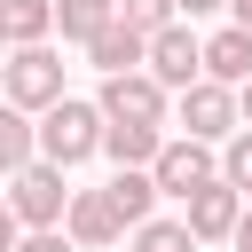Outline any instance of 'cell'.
Returning a JSON list of instances; mask_svg holds the SVG:
<instances>
[{
  "instance_id": "cell-7",
  "label": "cell",
  "mask_w": 252,
  "mask_h": 252,
  "mask_svg": "<svg viewBox=\"0 0 252 252\" xmlns=\"http://www.w3.org/2000/svg\"><path fill=\"white\" fill-rule=\"evenodd\" d=\"M150 181H158V197H189L197 181H213V142H197V134H165L158 158H150Z\"/></svg>"
},
{
  "instance_id": "cell-15",
  "label": "cell",
  "mask_w": 252,
  "mask_h": 252,
  "mask_svg": "<svg viewBox=\"0 0 252 252\" xmlns=\"http://www.w3.org/2000/svg\"><path fill=\"white\" fill-rule=\"evenodd\" d=\"M213 150H220V158H213V173H220V181H228L236 197H252V126H236V134H220Z\"/></svg>"
},
{
  "instance_id": "cell-13",
  "label": "cell",
  "mask_w": 252,
  "mask_h": 252,
  "mask_svg": "<svg viewBox=\"0 0 252 252\" xmlns=\"http://www.w3.org/2000/svg\"><path fill=\"white\" fill-rule=\"evenodd\" d=\"M102 189H110V205H118V220H126V228H134L142 213H158V181H150V165H118Z\"/></svg>"
},
{
  "instance_id": "cell-22",
  "label": "cell",
  "mask_w": 252,
  "mask_h": 252,
  "mask_svg": "<svg viewBox=\"0 0 252 252\" xmlns=\"http://www.w3.org/2000/svg\"><path fill=\"white\" fill-rule=\"evenodd\" d=\"M213 8H228V0H173V16H189V24H197V16H213Z\"/></svg>"
},
{
  "instance_id": "cell-11",
  "label": "cell",
  "mask_w": 252,
  "mask_h": 252,
  "mask_svg": "<svg viewBox=\"0 0 252 252\" xmlns=\"http://www.w3.org/2000/svg\"><path fill=\"white\" fill-rule=\"evenodd\" d=\"M142 39H150V32H134L126 16H110V24H94L79 47H87V63H94V71H134V63H142Z\"/></svg>"
},
{
  "instance_id": "cell-3",
  "label": "cell",
  "mask_w": 252,
  "mask_h": 252,
  "mask_svg": "<svg viewBox=\"0 0 252 252\" xmlns=\"http://www.w3.org/2000/svg\"><path fill=\"white\" fill-rule=\"evenodd\" d=\"M165 118H173L181 134H197V142H220V134H236V87H220V79L197 71L189 87H173Z\"/></svg>"
},
{
  "instance_id": "cell-5",
  "label": "cell",
  "mask_w": 252,
  "mask_h": 252,
  "mask_svg": "<svg viewBox=\"0 0 252 252\" xmlns=\"http://www.w3.org/2000/svg\"><path fill=\"white\" fill-rule=\"evenodd\" d=\"M142 71H150L165 94L197 79V32H189V16H165V24L142 39Z\"/></svg>"
},
{
  "instance_id": "cell-17",
  "label": "cell",
  "mask_w": 252,
  "mask_h": 252,
  "mask_svg": "<svg viewBox=\"0 0 252 252\" xmlns=\"http://www.w3.org/2000/svg\"><path fill=\"white\" fill-rule=\"evenodd\" d=\"M24 158H32V110H16L0 94V173H16Z\"/></svg>"
},
{
  "instance_id": "cell-16",
  "label": "cell",
  "mask_w": 252,
  "mask_h": 252,
  "mask_svg": "<svg viewBox=\"0 0 252 252\" xmlns=\"http://www.w3.org/2000/svg\"><path fill=\"white\" fill-rule=\"evenodd\" d=\"M126 244H134V252H197V236H189L181 220H158V213H142V220L126 228Z\"/></svg>"
},
{
  "instance_id": "cell-10",
  "label": "cell",
  "mask_w": 252,
  "mask_h": 252,
  "mask_svg": "<svg viewBox=\"0 0 252 252\" xmlns=\"http://www.w3.org/2000/svg\"><path fill=\"white\" fill-rule=\"evenodd\" d=\"M197 71H205V79H220V87L252 79V32H244V24H220L213 39H197Z\"/></svg>"
},
{
  "instance_id": "cell-23",
  "label": "cell",
  "mask_w": 252,
  "mask_h": 252,
  "mask_svg": "<svg viewBox=\"0 0 252 252\" xmlns=\"http://www.w3.org/2000/svg\"><path fill=\"white\" fill-rule=\"evenodd\" d=\"M236 126H252V79H236Z\"/></svg>"
},
{
  "instance_id": "cell-4",
  "label": "cell",
  "mask_w": 252,
  "mask_h": 252,
  "mask_svg": "<svg viewBox=\"0 0 252 252\" xmlns=\"http://www.w3.org/2000/svg\"><path fill=\"white\" fill-rule=\"evenodd\" d=\"M63 165H47V158H24L16 173H8V213H16V228H55L63 220Z\"/></svg>"
},
{
  "instance_id": "cell-14",
  "label": "cell",
  "mask_w": 252,
  "mask_h": 252,
  "mask_svg": "<svg viewBox=\"0 0 252 252\" xmlns=\"http://www.w3.org/2000/svg\"><path fill=\"white\" fill-rule=\"evenodd\" d=\"M0 32H8V47L55 39V0H0Z\"/></svg>"
},
{
  "instance_id": "cell-12",
  "label": "cell",
  "mask_w": 252,
  "mask_h": 252,
  "mask_svg": "<svg viewBox=\"0 0 252 252\" xmlns=\"http://www.w3.org/2000/svg\"><path fill=\"white\" fill-rule=\"evenodd\" d=\"M158 142H165V126H142V118H102V158L110 165H150L158 158Z\"/></svg>"
},
{
  "instance_id": "cell-18",
  "label": "cell",
  "mask_w": 252,
  "mask_h": 252,
  "mask_svg": "<svg viewBox=\"0 0 252 252\" xmlns=\"http://www.w3.org/2000/svg\"><path fill=\"white\" fill-rule=\"evenodd\" d=\"M94 24H110V0H55V32L63 39H87Z\"/></svg>"
},
{
  "instance_id": "cell-6",
  "label": "cell",
  "mask_w": 252,
  "mask_h": 252,
  "mask_svg": "<svg viewBox=\"0 0 252 252\" xmlns=\"http://www.w3.org/2000/svg\"><path fill=\"white\" fill-rule=\"evenodd\" d=\"M165 102H173V94H165L142 63H134V71H102V94H94L102 118H142V126H165Z\"/></svg>"
},
{
  "instance_id": "cell-26",
  "label": "cell",
  "mask_w": 252,
  "mask_h": 252,
  "mask_svg": "<svg viewBox=\"0 0 252 252\" xmlns=\"http://www.w3.org/2000/svg\"><path fill=\"white\" fill-rule=\"evenodd\" d=\"M0 47H8V32H0Z\"/></svg>"
},
{
  "instance_id": "cell-9",
  "label": "cell",
  "mask_w": 252,
  "mask_h": 252,
  "mask_svg": "<svg viewBox=\"0 0 252 252\" xmlns=\"http://www.w3.org/2000/svg\"><path fill=\"white\" fill-rule=\"evenodd\" d=\"M181 205H189V213H181V228H189L197 244H228V228H236V213H244V197H236L220 173H213V181H197Z\"/></svg>"
},
{
  "instance_id": "cell-2",
  "label": "cell",
  "mask_w": 252,
  "mask_h": 252,
  "mask_svg": "<svg viewBox=\"0 0 252 252\" xmlns=\"http://www.w3.org/2000/svg\"><path fill=\"white\" fill-rule=\"evenodd\" d=\"M0 94L16 110H47L63 94V55L47 39H24V47H0Z\"/></svg>"
},
{
  "instance_id": "cell-25",
  "label": "cell",
  "mask_w": 252,
  "mask_h": 252,
  "mask_svg": "<svg viewBox=\"0 0 252 252\" xmlns=\"http://www.w3.org/2000/svg\"><path fill=\"white\" fill-rule=\"evenodd\" d=\"M228 8H236V24H244V32H252V0H228Z\"/></svg>"
},
{
  "instance_id": "cell-19",
  "label": "cell",
  "mask_w": 252,
  "mask_h": 252,
  "mask_svg": "<svg viewBox=\"0 0 252 252\" xmlns=\"http://www.w3.org/2000/svg\"><path fill=\"white\" fill-rule=\"evenodd\" d=\"M110 16H126L134 32H158V24L173 16V0H110Z\"/></svg>"
},
{
  "instance_id": "cell-20",
  "label": "cell",
  "mask_w": 252,
  "mask_h": 252,
  "mask_svg": "<svg viewBox=\"0 0 252 252\" xmlns=\"http://www.w3.org/2000/svg\"><path fill=\"white\" fill-rule=\"evenodd\" d=\"M8 252H79V244H71V236H63V220H55V228H16V244H8Z\"/></svg>"
},
{
  "instance_id": "cell-1",
  "label": "cell",
  "mask_w": 252,
  "mask_h": 252,
  "mask_svg": "<svg viewBox=\"0 0 252 252\" xmlns=\"http://www.w3.org/2000/svg\"><path fill=\"white\" fill-rule=\"evenodd\" d=\"M39 126H32V158H47V165H87L94 158V142H102V110L94 102H79V94H55L47 110H32Z\"/></svg>"
},
{
  "instance_id": "cell-24",
  "label": "cell",
  "mask_w": 252,
  "mask_h": 252,
  "mask_svg": "<svg viewBox=\"0 0 252 252\" xmlns=\"http://www.w3.org/2000/svg\"><path fill=\"white\" fill-rule=\"evenodd\" d=\"M16 244V213H8V197H0V252Z\"/></svg>"
},
{
  "instance_id": "cell-21",
  "label": "cell",
  "mask_w": 252,
  "mask_h": 252,
  "mask_svg": "<svg viewBox=\"0 0 252 252\" xmlns=\"http://www.w3.org/2000/svg\"><path fill=\"white\" fill-rule=\"evenodd\" d=\"M228 244H236V252H252V197H244V213H236V228H228Z\"/></svg>"
},
{
  "instance_id": "cell-8",
  "label": "cell",
  "mask_w": 252,
  "mask_h": 252,
  "mask_svg": "<svg viewBox=\"0 0 252 252\" xmlns=\"http://www.w3.org/2000/svg\"><path fill=\"white\" fill-rule=\"evenodd\" d=\"M63 236H71L79 252H102V244H118V236H126V220H118L110 189H71V197H63Z\"/></svg>"
}]
</instances>
